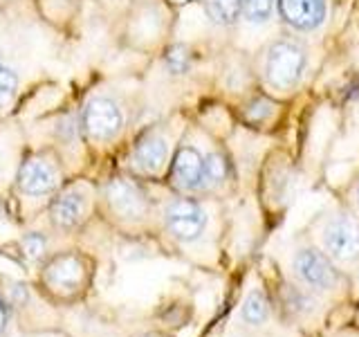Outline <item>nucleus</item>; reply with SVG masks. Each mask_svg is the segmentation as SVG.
<instances>
[{"mask_svg": "<svg viewBox=\"0 0 359 337\" xmlns=\"http://www.w3.org/2000/svg\"><path fill=\"white\" fill-rule=\"evenodd\" d=\"M22 252L29 258H39L45 252V239L41 234H29L22 239Z\"/></svg>", "mask_w": 359, "mask_h": 337, "instance_id": "obj_22", "label": "nucleus"}, {"mask_svg": "<svg viewBox=\"0 0 359 337\" xmlns=\"http://www.w3.org/2000/svg\"><path fill=\"white\" fill-rule=\"evenodd\" d=\"M256 84L274 99H287L297 93L308 77L310 48L299 34L283 32L267 39L254 54Z\"/></svg>", "mask_w": 359, "mask_h": 337, "instance_id": "obj_1", "label": "nucleus"}, {"mask_svg": "<svg viewBox=\"0 0 359 337\" xmlns=\"http://www.w3.org/2000/svg\"><path fill=\"white\" fill-rule=\"evenodd\" d=\"M269 317V299L261 288L250 290L241 308V319L247 326H263Z\"/></svg>", "mask_w": 359, "mask_h": 337, "instance_id": "obj_19", "label": "nucleus"}, {"mask_svg": "<svg viewBox=\"0 0 359 337\" xmlns=\"http://www.w3.org/2000/svg\"><path fill=\"white\" fill-rule=\"evenodd\" d=\"M323 252L332 261L353 263L359 258V216L348 211L332 213L321 227Z\"/></svg>", "mask_w": 359, "mask_h": 337, "instance_id": "obj_7", "label": "nucleus"}, {"mask_svg": "<svg viewBox=\"0 0 359 337\" xmlns=\"http://www.w3.org/2000/svg\"><path fill=\"white\" fill-rule=\"evenodd\" d=\"M355 205L359 209V180H357V185H355Z\"/></svg>", "mask_w": 359, "mask_h": 337, "instance_id": "obj_24", "label": "nucleus"}, {"mask_svg": "<svg viewBox=\"0 0 359 337\" xmlns=\"http://www.w3.org/2000/svg\"><path fill=\"white\" fill-rule=\"evenodd\" d=\"M0 65H5V63H3V50H0Z\"/></svg>", "mask_w": 359, "mask_h": 337, "instance_id": "obj_25", "label": "nucleus"}, {"mask_svg": "<svg viewBox=\"0 0 359 337\" xmlns=\"http://www.w3.org/2000/svg\"><path fill=\"white\" fill-rule=\"evenodd\" d=\"M294 275L310 292L332 290L339 284V270L334 267L332 258L323 250H317L312 245H303L294 254Z\"/></svg>", "mask_w": 359, "mask_h": 337, "instance_id": "obj_9", "label": "nucleus"}, {"mask_svg": "<svg viewBox=\"0 0 359 337\" xmlns=\"http://www.w3.org/2000/svg\"><path fill=\"white\" fill-rule=\"evenodd\" d=\"M278 20V0H243L238 32L243 39H261V45L267 41L265 34Z\"/></svg>", "mask_w": 359, "mask_h": 337, "instance_id": "obj_12", "label": "nucleus"}, {"mask_svg": "<svg viewBox=\"0 0 359 337\" xmlns=\"http://www.w3.org/2000/svg\"><path fill=\"white\" fill-rule=\"evenodd\" d=\"M276 117H278V99L269 97L263 90L250 93L241 106V121L245 126H252V128L272 126V121Z\"/></svg>", "mask_w": 359, "mask_h": 337, "instance_id": "obj_16", "label": "nucleus"}, {"mask_svg": "<svg viewBox=\"0 0 359 337\" xmlns=\"http://www.w3.org/2000/svg\"><path fill=\"white\" fill-rule=\"evenodd\" d=\"M207 142L209 135L196 133V128H184L177 142L171 166H168V185L177 194L202 196L205 183V164H207Z\"/></svg>", "mask_w": 359, "mask_h": 337, "instance_id": "obj_3", "label": "nucleus"}, {"mask_svg": "<svg viewBox=\"0 0 359 337\" xmlns=\"http://www.w3.org/2000/svg\"><path fill=\"white\" fill-rule=\"evenodd\" d=\"M243 0H200V9L211 27L222 32H236L241 22Z\"/></svg>", "mask_w": 359, "mask_h": 337, "instance_id": "obj_18", "label": "nucleus"}, {"mask_svg": "<svg viewBox=\"0 0 359 337\" xmlns=\"http://www.w3.org/2000/svg\"><path fill=\"white\" fill-rule=\"evenodd\" d=\"M59 168L45 155H32L18 168L16 185L27 196H50L59 187Z\"/></svg>", "mask_w": 359, "mask_h": 337, "instance_id": "obj_11", "label": "nucleus"}, {"mask_svg": "<svg viewBox=\"0 0 359 337\" xmlns=\"http://www.w3.org/2000/svg\"><path fill=\"white\" fill-rule=\"evenodd\" d=\"M162 65L171 79H187L198 65V54L189 43H166L162 48Z\"/></svg>", "mask_w": 359, "mask_h": 337, "instance_id": "obj_17", "label": "nucleus"}, {"mask_svg": "<svg viewBox=\"0 0 359 337\" xmlns=\"http://www.w3.org/2000/svg\"><path fill=\"white\" fill-rule=\"evenodd\" d=\"M207 209L200 196L180 194L164 207V227L180 243H194L207 230Z\"/></svg>", "mask_w": 359, "mask_h": 337, "instance_id": "obj_6", "label": "nucleus"}, {"mask_svg": "<svg viewBox=\"0 0 359 337\" xmlns=\"http://www.w3.org/2000/svg\"><path fill=\"white\" fill-rule=\"evenodd\" d=\"M328 18L330 0H278V22L299 37L321 32Z\"/></svg>", "mask_w": 359, "mask_h": 337, "instance_id": "obj_8", "label": "nucleus"}, {"mask_svg": "<svg viewBox=\"0 0 359 337\" xmlns=\"http://www.w3.org/2000/svg\"><path fill=\"white\" fill-rule=\"evenodd\" d=\"M88 213V196L81 189H67L52 200L50 218L56 227L72 230L79 223H83Z\"/></svg>", "mask_w": 359, "mask_h": 337, "instance_id": "obj_14", "label": "nucleus"}, {"mask_svg": "<svg viewBox=\"0 0 359 337\" xmlns=\"http://www.w3.org/2000/svg\"><path fill=\"white\" fill-rule=\"evenodd\" d=\"M123 128H126V112L112 95L97 93L83 104L79 131L83 133L88 142L110 144L119 138Z\"/></svg>", "mask_w": 359, "mask_h": 337, "instance_id": "obj_5", "label": "nucleus"}, {"mask_svg": "<svg viewBox=\"0 0 359 337\" xmlns=\"http://www.w3.org/2000/svg\"><path fill=\"white\" fill-rule=\"evenodd\" d=\"M180 121L166 119L162 124H153L151 128H146L133 144L130 151V164L137 173L157 178L168 171L173 160V153L177 149V142L182 135L173 133V126ZM184 133V131H182Z\"/></svg>", "mask_w": 359, "mask_h": 337, "instance_id": "obj_4", "label": "nucleus"}, {"mask_svg": "<svg viewBox=\"0 0 359 337\" xmlns=\"http://www.w3.org/2000/svg\"><path fill=\"white\" fill-rule=\"evenodd\" d=\"M0 216H3V207H0Z\"/></svg>", "mask_w": 359, "mask_h": 337, "instance_id": "obj_26", "label": "nucleus"}, {"mask_svg": "<svg viewBox=\"0 0 359 337\" xmlns=\"http://www.w3.org/2000/svg\"><path fill=\"white\" fill-rule=\"evenodd\" d=\"M86 279V263L76 254H61L45 267V284L56 292H74Z\"/></svg>", "mask_w": 359, "mask_h": 337, "instance_id": "obj_13", "label": "nucleus"}, {"mask_svg": "<svg viewBox=\"0 0 359 337\" xmlns=\"http://www.w3.org/2000/svg\"><path fill=\"white\" fill-rule=\"evenodd\" d=\"M5 326H7V306L3 303V299H0V335H3Z\"/></svg>", "mask_w": 359, "mask_h": 337, "instance_id": "obj_23", "label": "nucleus"}, {"mask_svg": "<svg viewBox=\"0 0 359 337\" xmlns=\"http://www.w3.org/2000/svg\"><path fill=\"white\" fill-rule=\"evenodd\" d=\"M231 178V162L220 144L211 138L207 142V164H205V183H202V196L218 194Z\"/></svg>", "mask_w": 359, "mask_h": 337, "instance_id": "obj_15", "label": "nucleus"}, {"mask_svg": "<svg viewBox=\"0 0 359 337\" xmlns=\"http://www.w3.org/2000/svg\"><path fill=\"white\" fill-rule=\"evenodd\" d=\"M173 16L164 0H133L123 20V37L135 50L164 48Z\"/></svg>", "mask_w": 359, "mask_h": 337, "instance_id": "obj_2", "label": "nucleus"}, {"mask_svg": "<svg viewBox=\"0 0 359 337\" xmlns=\"http://www.w3.org/2000/svg\"><path fill=\"white\" fill-rule=\"evenodd\" d=\"M104 198L110 211L121 220L140 223L151 213V200L146 191L128 178H112L104 187Z\"/></svg>", "mask_w": 359, "mask_h": 337, "instance_id": "obj_10", "label": "nucleus"}, {"mask_svg": "<svg viewBox=\"0 0 359 337\" xmlns=\"http://www.w3.org/2000/svg\"><path fill=\"white\" fill-rule=\"evenodd\" d=\"M283 306L290 315H310L314 308V301L308 288H299V286H285L283 288Z\"/></svg>", "mask_w": 359, "mask_h": 337, "instance_id": "obj_20", "label": "nucleus"}, {"mask_svg": "<svg viewBox=\"0 0 359 337\" xmlns=\"http://www.w3.org/2000/svg\"><path fill=\"white\" fill-rule=\"evenodd\" d=\"M18 93V74L7 65H0V112L14 104Z\"/></svg>", "mask_w": 359, "mask_h": 337, "instance_id": "obj_21", "label": "nucleus"}]
</instances>
